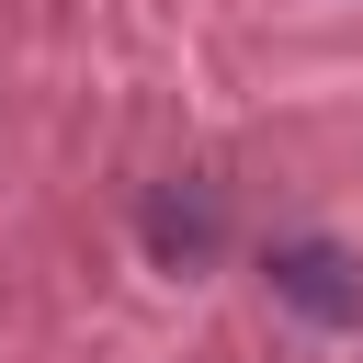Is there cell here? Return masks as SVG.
<instances>
[{
	"label": "cell",
	"instance_id": "6da1fadb",
	"mask_svg": "<svg viewBox=\"0 0 363 363\" xmlns=\"http://www.w3.org/2000/svg\"><path fill=\"white\" fill-rule=\"evenodd\" d=\"M272 295L295 318H318V329H363V261L329 250V238H284L272 250Z\"/></svg>",
	"mask_w": 363,
	"mask_h": 363
},
{
	"label": "cell",
	"instance_id": "7a4b0ae2",
	"mask_svg": "<svg viewBox=\"0 0 363 363\" xmlns=\"http://www.w3.org/2000/svg\"><path fill=\"white\" fill-rule=\"evenodd\" d=\"M147 250L159 261H204L216 250V193H159L147 204Z\"/></svg>",
	"mask_w": 363,
	"mask_h": 363
}]
</instances>
